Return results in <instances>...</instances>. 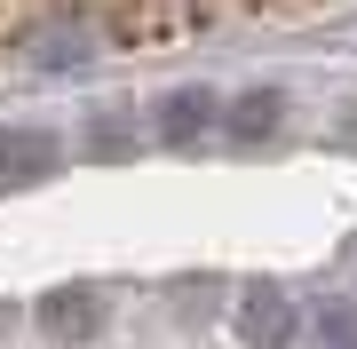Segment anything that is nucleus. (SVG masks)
<instances>
[{
    "label": "nucleus",
    "mask_w": 357,
    "mask_h": 349,
    "mask_svg": "<svg viewBox=\"0 0 357 349\" xmlns=\"http://www.w3.org/2000/svg\"><path fill=\"white\" fill-rule=\"evenodd\" d=\"M246 341H255V349H286V341H294V310H286V302L246 310Z\"/></svg>",
    "instance_id": "f257e3e1"
},
{
    "label": "nucleus",
    "mask_w": 357,
    "mask_h": 349,
    "mask_svg": "<svg viewBox=\"0 0 357 349\" xmlns=\"http://www.w3.org/2000/svg\"><path fill=\"white\" fill-rule=\"evenodd\" d=\"M206 119H215V95H175V104H167V143H183L191 127H206Z\"/></svg>",
    "instance_id": "f03ea898"
},
{
    "label": "nucleus",
    "mask_w": 357,
    "mask_h": 349,
    "mask_svg": "<svg viewBox=\"0 0 357 349\" xmlns=\"http://www.w3.org/2000/svg\"><path fill=\"white\" fill-rule=\"evenodd\" d=\"M318 341H326V349H357V310H326Z\"/></svg>",
    "instance_id": "7ed1b4c3"
}]
</instances>
